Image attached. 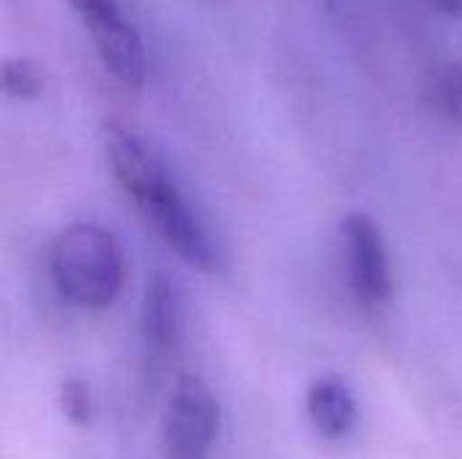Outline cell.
I'll list each match as a JSON object with an SVG mask.
<instances>
[{
  "label": "cell",
  "mask_w": 462,
  "mask_h": 459,
  "mask_svg": "<svg viewBox=\"0 0 462 459\" xmlns=\"http://www.w3.org/2000/svg\"><path fill=\"white\" fill-rule=\"evenodd\" d=\"M111 173L184 262L200 271L219 268L222 257L217 238L154 146L143 138L122 141L111 151Z\"/></svg>",
  "instance_id": "cell-1"
},
{
  "label": "cell",
  "mask_w": 462,
  "mask_h": 459,
  "mask_svg": "<svg viewBox=\"0 0 462 459\" xmlns=\"http://www.w3.org/2000/svg\"><path fill=\"white\" fill-rule=\"evenodd\" d=\"M54 287L81 308L111 306L125 284V254L119 241L100 225L73 222L51 246Z\"/></svg>",
  "instance_id": "cell-2"
},
{
  "label": "cell",
  "mask_w": 462,
  "mask_h": 459,
  "mask_svg": "<svg viewBox=\"0 0 462 459\" xmlns=\"http://www.w3.org/2000/svg\"><path fill=\"white\" fill-rule=\"evenodd\" d=\"M87 27L103 68L127 89H141L146 81V49L135 24L125 16L116 0H70Z\"/></svg>",
  "instance_id": "cell-3"
},
{
  "label": "cell",
  "mask_w": 462,
  "mask_h": 459,
  "mask_svg": "<svg viewBox=\"0 0 462 459\" xmlns=\"http://www.w3.org/2000/svg\"><path fill=\"white\" fill-rule=\"evenodd\" d=\"M165 449L171 459H206L219 433V403L198 376H184L165 409Z\"/></svg>",
  "instance_id": "cell-4"
},
{
  "label": "cell",
  "mask_w": 462,
  "mask_h": 459,
  "mask_svg": "<svg viewBox=\"0 0 462 459\" xmlns=\"http://www.w3.org/2000/svg\"><path fill=\"white\" fill-rule=\"evenodd\" d=\"M341 241L352 292L365 306H384L393 298V271L379 225L368 214H349L341 222Z\"/></svg>",
  "instance_id": "cell-5"
},
{
  "label": "cell",
  "mask_w": 462,
  "mask_h": 459,
  "mask_svg": "<svg viewBox=\"0 0 462 459\" xmlns=\"http://www.w3.org/2000/svg\"><path fill=\"white\" fill-rule=\"evenodd\" d=\"M306 414L325 438H344L357 425V400L338 376H319L306 395Z\"/></svg>",
  "instance_id": "cell-6"
},
{
  "label": "cell",
  "mask_w": 462,
  "mask_h": 459,
  "mask_svg": "<svg viewBox=\"0 0 462 459\" xmlns=\"http://www.w3.org/2000/svg\"><path fill=\"white\" fill-rule=\"evenodd\" d=\"M181 333V295L168 273H154L143 292V335L149 349L171 352Z\"/></svg>",
  "instance_id": "cell-7"
},
{
  "label": "cell",
  "mask_w": 462,
  "mask_h": 459,
  "mask_svg": "<svg viewBox=\"0 0 462 459\" xmlns=\"http://www.w3.org/2000/svg\"><path fill=\"white\" fill-rule=\"evenodd\" d=\"M43 81H41V70L35 62L24 60V57H16V60H5L3 65V89L8 97H19V100H27V97H35L41 92Z\"/></svg>",
  "instance_id": "cell-8"
},
{
  "label": "cell",
  "mask_w": 462,
  "mask_h": 459,
  "mask_svg": "<svg viewBox=\"0 0 462 459\" xmlns=\"http://www.w3.org/2000/svg\"><path fill=\"white\" fill-rule=\"evenodd\" d=\"M436 106L441 108V114H447L452 122H457L462 127V60L449 62L439 78H436Z\"/></svg>",
  "instance_id": "cell-9"
},
{
  "label": "cell",
  "mask_w": 462,
  "mask_h": 459,
  "mask_svg": "<svg viewBox=\"0 0 462 459\" xmlns=\"http://www.w3.org/2000/svg\"><path fill=\"white\" fill-rule=\"evenodd\" d=\"M60 406H62L65 419H70L73 425H87L92 419V392L87 381L81 379L65 381L60 392Z\"/></svg>",
  "instance_id": "cell-10"
},
{
  "label": "cell",
  "mask_w": 462,
  "mask_h": 459,
  "mask_svg": "<svg viewBox=\"0 0 462 459\" xmlns=\"http://www.w3.org/2000/svg\"><path fill=\"white\" fill-rule=\"evenodd\" d=\"M436 5L447 14H457L462 16V0H436Z\"/></svg>",
  "instance_id": "cell-11"
}]
</instances>
